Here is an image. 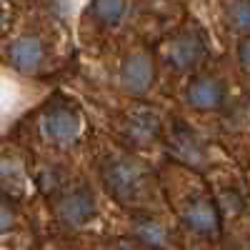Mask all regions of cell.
I'll return each instance as SVG.
<instances>
[{"instance_id":"9a60e30c","label":"cell","mask_w":250,"mask_h":250,"mask_svg":"<svg viewBox=\"0 0 250 250\" xmlns=\"http://www.w3.org/2000/svg\"><path fill=\"white\" fill-rule=\"evenodd\" d=\"M3 23H5V13H3V8H0V30H3Z\"/></svg>"},{"instance_id":"8992f818","label":"cell","mask_w":250,"mask_h":250,"mask_svg":"<svg viewBox=\"0 0 250 250\" xmlns=\"http://www.w3.org/2000/svg\"><path fill=\"white\" fill-rule=\"evenodd\" d=\"M223 100H225L223 83L215 78H195L188 88V103L195 110H215L223 105Z\"/></svg>"},{"instance_id":"5bb4252c","label":"cell","mask_w":250,"mask_h":250,"mask_svg":"<svg viewBox=\"0 0 250 250\" xmlns=\"http://www.w3.org/2000/svg\"><path fill=\"white\" fill-rule=\"evenodd\" d=\"M248 40H243L240 43V65H243V70H248Z\"/></svg>"},{"instance_id":"ba28073f","label":"cell","mask_w":250,"mask_h":250,"mask_svg":"<svg viewBox=\"0 0 250 250\" xmlns=\"http://www.w3.org/2000/svg\"><path fill=\"white\" fill-rule=\"evenodd\" d=\"M185 223L188 228H193L195 233L208 235V238H215L220 233V215H218V208L213 200H195L185 213Z\"/></svg>"},{"instance_id":"4fadbf2b","label":"cell","mask_w":250,"mask_h":250,"mask_svg":"<svg viewBox=\"0 0 250 250\" xmlns=\"http://www.w3.org/2000/svg\"><path fill=\"white\" fill-rule=\"evenodd\" d=\"M15 223V213H13V208L5 203V200H0V235H5L10 228Z\"/></svg>"},{"instance_id":"52a82bcc","label":"cell","mask_w":250,"mask_h":250,"mask_svg":"<svg viewBox=\"0 0 250 250\" xmlns=\"http://www.w3.org/2000/svg\"><path fill=\"white\" fill-rule=\"evenodd\" d=\"M58 213H60L62 223L70 225V228L85 225L95 215V198L88 190H75V193H70L65 200L60 203Z\"/></svg>"},{"instance_id":"5b68a950","label":"cell","mask_w":250,"mask_h":250,"mask_svg":"<svg viewBox=\"0 0 250 250\" xmlns=\"http://www.w3.org/2000/svg\"><path fill=\"white\" fill-rule=\"evenodd\" d=\"M10 60L20 73H35V70H40V65H43V60H45V48L38 38L23 35V38L13 40Z\"/></svg>"},{"instance_id":"6da1fadb","label":"cell","mask_w":250,"mask_h":250,"mask_svg":"<svg viewBox=\"0 0 250 250\" xmlns=\"http://www.w3.org/2000/svg\"><path fill=\"white\" fill-rule=\"evenodd\" d=\"M103 180H105V188L118 200H133L143 190L145 173H143V168L135 160H130V158H115V160H110L105 165V170H103Z\"/></svg>"},{"instance_id":"30bf717a","label":"cell","mask_w":250,"mask_h":250,"mask_svg":"<svg viewBox=\"0 0 250 250\" xmlns=\"http://www.w3.org/2000/svg\"><path fill=\"white\" fill-rule=\"evenodd\" d=\"M125 13V0H93V15L103 25H118Z\"/></svg>"},{"instance_id":"2e32d148","label":"cell","mask_w":250,"mask_h":250,"mask_svg":"<svg viewBox=\"0 0 250 250\" xmlns=\"http://www.w3.org/2000/svg\"><path fill=\"white\" fill-rule=\"evenodd\" d=\"M123 250H125V248H123Z\"/></svg>"},{"instance_id":"9c48e42d","label":"cell","mask_w":250,"mask_h":250,"mask_svg":"<svg viewBox=\"0 0 250 250\" xmlns=\"http://www.w3.org/2000/svg\"><path fill=\"white\" fill-rule=\"evenodd\" d=\"M128 138L135 145H145L158 138V120L153 115H135L128 125Z\"/></svg>"},{"instance_id":"277c9868","label":"cell","mask_w":250,"mask_h":250,"mask_svg":"<svg viewBox=\"0 0 250 250\" xmlns=\"http://www.w3.org/2000/svg\"><path fill=\"white\" fill-rule=\"evenodd\" d=\"M205 55V43L198 33H183L178 35L170 48H168V60L178 70H193Z\"/></svg>"},{"instance_id":"7c38bea8","label":"cell","mask_w":250,"mask_h":250,"mask_svg":"<svg viewBox=\"0 0 250 250\" xmlns=\"http://www.w3.org/2000/svg\"><path fill=\"white\" fill-rule=\"evenodd\" d=\"M228 23H230L235 30L245 33L250 25V10H248V0H228Z\"/></svg>"},{"instance_id":"3957f363","label":"cell","mask_w":250,"mask_h":250,"mask_svg":"<svg viewBox=\"0 0 250 250\" xmlns=\"http://www.w3.org/2000/svg\"><path fill=\"white\" fill-rule=\"evenodd\" d=\"M43 130L55 143H73L80 133V118L70 108H53L43 118Z\"/></svg>"},{"instance_id":"8fae6325","label":"cell","mask_w":250,"mask_h":250,"mask_svg":"<svg viewBox=\"0 0 250 250\" xmlns=\"http://www.w3.org/2000/svg\"><path fill=\"white\" fill-rule=\"evenodd\" d=\"M135 235L150 248H165L168 243V233L160 223H153V220H138L135 223Z\"/></svg>"},{"instance_id":"7a4b0ae2","label":"cell","mask_w":250,"mask_h":250,"mask_svg":"<svg viewBox=\"0 0 250 250\" xmlns=\"http://www.w3.org/2000/svg\"><path fill=\"white\" fill-rule=\"evenodd\" d=\"M153 78H155V70H153V60L148 53H133L123 62L120 83L130 95L148 93V88L153 85Z\"/></svg>"}]
</instances>
